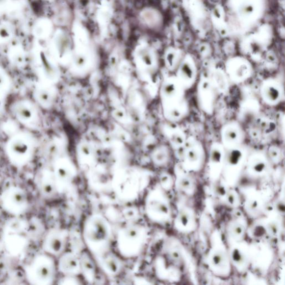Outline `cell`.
Wrapping results in <instances>:
<instances>
[{
	"label": "cell",
	"instance_id": "46",
	"mask_svg": "<svg viewBox=\"0 0 285 285\" xmlns=\"http://www.w3.org/2000/svg\"><path fill=\"white\" fill-rule=\"evenodd\" d=\"M39 96V98L41 101L46 102L48 99V95L45 92H40Z\"/></svg>",
	"mask_w": 285,
	"mask_h": 285
},
{
	"label": "cell",
	"instance_id": "42",
	"mask_svg": "<svg viewBox=\"0 0 285 285\" xmlns=\"http://www.w3.org/2000/svg\"><path fill=\"white\" fill-rule=\"evenodd\" d=\"M266 227L268 235L271 236H276L280 231V226L275 221H270L267 223Z\"/></svg>",
	"mask_w": 285,
	"mask_h": 285
},
{
	"label": "cell",
	"instance_id": "26",
	"mask_svg": "<svg viewBox=\"0 0 285 285\" xmlns=\"http://www.w3.org/2000/svg\"><path fill=\"white\" fill-rule=\"evenodd\" d=\"M37 184L42 195L47 198H54L59 194L54 174L42 175Z\"/></svg>",
	"mask_w": 285,
	"mask_h": 285
},
{
	"label": "cell",
	"instance_id": "10",
	"mask_svg": "<svg viewBox=\"0 0 285 285\" xmlns=\"http://www.w3.org/2000/svg\"><path fill=\"white\" fill-rule=\"evenodd\" d=\"M220 143L227 150L244 146L247 133L238 120H230L224 124L220 130Z\"/></svg>",
	"mask_w": 285,
	"mask_h": 285
},
{
	"label": "cell",
	"instance_id": "7",
	"mask_svg": "<svg viewBox=\"0 0 285 285\" xmlns=\"http://www.w3.org/2000/svg\"><path fill=\"white\" fill-rule=\"evenodd\" d=\"M180 164L187 171H197L201 169L205 163L206 153L204 145L197 138L188 137L180 149Z\"/></svg>",
	"mask_w": 285,
	"mask_h": 285
},
{
	"label": "cell",
	"instance_id": "31",
	"mask_svg": "<svg viewBox=\"0 0 285 285\" xmlns=\"http://www.w3.org/2000/svg\"><path fill=\"white\" fill-rule=\"evenodd\" d=\"M228 233L229 237L234 240L241 241L245 233V226L240 221H232L228 225Z\"/></svg>",
	"mask_w": 285,
	"mask_h": 285
},
{
	"label": "cell",
	"instance_id": "38",
	"mask_svg": "<svg viewBox=\"0 0 285 285\" xmlns=\"http://www.w3.org/2000/svg\"><path fill=\"white\" fill-rule=\"evenodd\" d=\"M173 185V179L171 175L167 173H163L160 176V186L165 191L171 189Z\"/></svg>",
	"mask_w": 285,
	"mask_h": 285
},
{
	"label": "cell",
	"instance_id": "45",
	"mask_svg": "<svg viewBox=\"0 0 285 285\" xmlns=\"http://www.w3.org/2000/svg\"><path fill=\"white\" fill-rule=\"evenodd\" d=\"M277 210L280 212V214H283L284 212V203L282 202H278L276 204V207Z\"/></svg>",
	"mask_w": 285,
	"mask_h": 285
},
{
	"label": "cell",
	"instance_id": "48",
	"mask_svg": "<svg viewBox=\"0 0 285 285\" xmlns=\"http://www.w3.org/2000/svg\"><path fill=\"white\" fill-rule=\"evenodd\" d=\"M4 83V78L1 74H0V86H2Z\"/></svg>",
	"mask_w": 285,
	"mask_h": 285
},
{
	"label": "cell",
	"instance_id": "16",
	"mask_svg": "<svg viewBox=\"0 0 285 285\" xmlns=\"http://www.w3.org/2000/svg\"><path fill=\"white\" fill-rule=\"evenodd\" d=\"M175 73L174 75L186 90L191 89L198 81L197 66L192 59L183 60Z\"/></svg>",
	"mask_w": 285,
	"mask_h": 285
},
{
	"label": "cell",
	"instance_id": "6",
	"mask_svg": "<svg viewBox=\"0 0 285 285\" xmlns=\"http://www.w3.org/2000/svg\"><path fill=\"white\" fill-rule=\"evenodd\" d=\"M58 271L57 263L48 254L36 257L28 267V280L33 284H50L56 280Z\"/></svg>",
	"mask_w": 285,
	"mask_h": 285
},
{
	"label": "cell",
	"instance_id": "14",
	"mask_svg": "<svg viewBox=\"0 0 285 285\" xmlns=\"http://www.w3.org/2000/svg\"><path fill=\"white\" fill-rule=\"evenodd\" d=\"M231 83L241 84L249 80L253 74L252 65L247 60L236 59L230 60L224 68Z\"/></svg>",
	"mask_w": 285,
	"mask_h": 285
},
{
	"label": "cell",
	"instance_id": "44",
	"mask_svg": "<svg viewBox=\"0 0 285 285\" xmlns=\"http://www.w3.org/2000/svg\"><path fill=\"white\" fill-rule=\"evenodd\" d=\"M11 32L8 27L2 25L0 26V38L6 39L10 37Z\"/></svg>",
	"mask_w": 285,
	"mask_h": 285
},
{
	"label": "cell",
	"instance_id": "22",
	"mask_svg": "<svg viewBox=\"0 0 285 285\" xmlns=\"http://www.w3.org/2000/svg\"><path fill=\"white\" fill-rule=\"evenodd\" d=\"M202 76L209 78L220 95H225L229 92L231 83L224 69L219 68H212L208 73Z\"/></svg>",
	"mask_w": 285,
	"mask_h": 285
},
{
	"label": "cell",
	"instance_id": "29",
	"mask_svg": "<svg viewBox=\"0 0 285 285\" xmlns=\"http://www.w3.org/2000/svg\"><path fill=\"white\" fill-rule=\"evenodd\" d=\"M195 217L192 211L187 209L180 210L175 219V224L179 229H189L195 224Z\"/></svg>",
	"mask_w": 285,
	"mask_h": 285
},
{
	"label": "cell",
	"instance_id": "27",
	"mask_svg": "<svg viewBox=\"0 0 285 285\" xmlns=\"http://www.w3.org/2000/svg\"><path fill=\"white\" fill-rule=\"evenodd\" d=\"M210 263L216 272L225 274L229 268L227 254L222 250H214L210 254Z\"/></svg>",
	"mask_w": 285,
	"mask_h": 285
},
{
	"label": "cell",
	"instance_id": "41",
	"mask_svg": "<svg viewBox=\"0 0 285 285\" xmlns=\"http://www.w3.org/2000/svg\"><path fill=\"white\" fill-rule=\"evenodd\" d=\"M252 234L254 237L257 238H262L268 235L266 225L264 224H257L254 226L252 230Z\"/></svg>",
	"mask_w": 285,
	"mask_h": 285
},
{
	"label": "cell",
	"instance_id": "19",
	"mask_svg": "<svg viewBox=\"0 0 285 285\" xmlns=\"http://www.w3.org/2000/svg\"><path fill=\"white\" fill-rule=\"evenodd\" d=\"M270 163L266 151L256 150L252 151L250 154H248L245 167L248 173L259 176L268 171Z\"/></svg>",
	"mask_w": 285,
	"mask_h": 285
},
{
	"label": "cell",
	"instance_id": "1",
	"mask_svg": "<svg viewBox=\"0 0 285 285\" xmlns=\"http://www.w3.org/2000/svg\"><path fill=\"white\" fill-rule=\"evenodd\" d=\"M81 236L85 247L94 257L112 250L114 241L113 228L108 218L101 214H92L85 218Z\"/></svg>",
	"mask_w": 285,
	"mask_h": 285
},
{
	"label": "cell",
	"instance_id": "32",
	"mask_svg": "<svg viewBox=\"0 0 285 285\" xmlns=\"http://www.w3.org/2000/svg\"><path fill=\"white\" fill-rule=\"evenodd\" d=\"M171 159L170 149L163 145L157 150L153 157V161L157 166H163L167 165Z\"/></svg>",
	"mask_w": 285,
	"mask_h": 285
},
{
	"label": "cell",
	"instance_id": "43",
	"mask_svg": "<svg viewBox=\"0 0 285 285\" xmlns=\"http://www.w3.org/2000/svg\"><path fill=\"white\" fill-rule=\"evenodd\" d=\"M17 113V114L19 115V116L23 119H30L32 117V112L31 110L24 106L18 108Z\"/></svg>",
	"mask_w": 285,
	"mask_h": 285
},
{
	"label": "cell",
	"instance_id": "11",
	"mask_svg": "<svg viewBox=\"0 0 285 285\" xmlns=\"http://www.w3.org/2000/svg\"><path fill=\"white\" fill-rule=\"evenodd\" d=\"M259 94L264 104L270 107L277 106L284 100L283 83L276 77H266L260 84Z\"/></svg>",
	"mask_w": 285,
	"mask_h": 285
},
{
	"label": "cell",
	"instance_id": "33",
	"mask_svg": "<svg viewBox=\"0 0 285 285\" xmlns=\"http://www.w3.org/2000/svg\"><path fill=\"white\" fill-rule=\"evenodd\" d=\"M185 169L184 174H182L178 177L177 185L180 190L186 192H191L195 187V184L193 178L189 175L185 173Z\"/></svg>",
	"mask_w": 285,
	"mask_h": 285
},
{
	"label": "cell",
	"instance_id": "20",
	"mask_svg": "<svg viewBox=\"0 0 285 285\" xmlns=\"http://www.w3.org/2000/svg\"><path fill=\"white\" fill-rule=\"evenodd\" d=\"M81 277L84 281L94 283L98 274V267L95 260L87 249L80 253Z\"/></svg>",
	"mask_w": 285,
	"mask_h": 285
},
{
	"label": "cell",
	"instance_id": "25",
	"mask_svg": "<svg viewBox=\"0 0 285 285\" xmlns=\"http://www.w3.org/2000/svg\"><path fill=\"white\" fill-rule=\"evenodd\" d=\"M169 123V125L167 126V137L171 147L178 151L183 147L188 136L183 128L177 123Z\"/></svg>",
	"mask_w": 285,
	"mask_h": 285
},
{
	"label": "cell",
	"instance_id": "15",
	"mask_svg": "<svg viewBox=\"0 0 285 285\" xmlns=\"http://www.w3.org/2000/svg\"><path fill=\"white\" fill-rule=\"evenodd\" d=\"M98 269L108 277L113 278L120 275L124 268L123 259L113 250L103 255L94 257Z\"/></svg>",
	"mask_w": 285,
	"mask_h": 285
},
{
	"label": "cell",
	"instance_id": "21",
	"mask_svg": "<svg viewBox=\"0 0 285 285\" xmlns=\"http://www.w3.org/2000/svg\"><path fill=\"white\" fill-rule=\"evenodd\" d=\"M59 193L67 191L76 177V172L71 166H58L54 173Z\"/></svg>",
	"mask_w": 285,
	"mask_h": 285
},
{
	"label": "cell",
	"instance_id": "23",
	"mask_svg": "<svg viewBox=\"0 0 285 285\" xmlns=\"http://www.w3.org/2000/svg\"><path fill=\"white\" fill-rule=\"evenodd\" d=\"M226 149L220 142L211 145L209 153V167L211 171L220 173L222 171Z\"/></svg>",
	"mask_w": 285,
	"mask_h": 285
},
{
	"label": "cell",
	"instance_id": "18",
	"mask_svg": "<svg viewBox=\"0 0 285 285\" xmlns=\"http://www.w3.org/2000/svg\"><path fill=\"white\" fill-rule=\"evenodd\" d=\"M247 156L245 145L239 148L226 149L222 171L225 173L238 174L245 167Z\"/></svg>",
	"mask_w": 285,
	"mask_h": 285
},
{
	"label": "cell",
	"instance_id": "39",
	"mask_svg": "<svg viewBox=\"0 0 285 285\" xmlns=\"http://www.w3.org/2000/svg\"><path fill=\"white\" fill-rule=\"evenodd\" d=\"M225 198L228 205L232 206V207H236L239 205L240 199L237 192L228 190Z\"/></svg>",
	"mask_w": 285,
	"mask_h": 285
},
{
	"label": "cell",
	"instance_id": "28",
	"mask_svg": "<svg viewBox=\"0 0 285 285\" xmlns=\"http://www.w3.org/2000/svg\"><path fill=\"white\" fill-rule=\"evenodd\" d=\"M230 254L232 263L240 270L246 269L250 263V254L246 247L236 246L232 248Z\"/></svg>",
	"mask_w": 285,
	"mask_h": 285
},
{
	"label": "cell",
	"instance_id": "30",
	"mask_svg": "<svg viewBox=\"0 0 285 285\" xmlns=\"http://www.w3.org/2000/svg\"><path fill=\"white\" fill-rule=\"evenodd\" d=\"M27 230L30 236L33 239H39L45 232L43 223L38 218H34L30 220L27 224Z\"/></svg>",
	"mask_w": 285,
	"mask_h": 285
},
{
	"label": "cell",
	"instance_id": "3",
	"mask_svg": "<svg viewBox=\"0 0 285 285\" xmlns=\"http://www.w3.org/2000/svg\"><path fill=\"white\" fill-rule=\"evenodd\" d=\"M186 90L175 76L167 77L162 88L164 111L169 122H182L189 116L190 105L186 98Z\"/></svg>",
	"mask_w": 285,
	"mask_h": 285
},
{
	"label": "cell",
	"instance_id": "37",
	"mask_svg": "<svg viewBox=\"0 0 285 285\" xmlns=\"http://www.w3.org/2000/svg\"><path fill=\"white\" fill-rule=\"evenodd\" d=\"M11 148L14 153L19 156L25 154L28 150L27 144L21 141H14Z\"/></svg>",
	"mask_w": 285,
	"mask_h": 285
},
{
	"label": "cell",
	"instance_id": "35",
	"mask_svg": "<svg viewBox=\"0 0 285 285\" xmlns=\"http://www.w3.org/2000/svg\"><path fill=\"white\" fill-rule=\"evenodd\" d=\"M245 207L248 214L253 216L261 214L263 209L258 200L253 198L247 200Z\"/></svg>",
	"mask_w": 285,
	"mask_h": 285
},
{
	"label": "cell",
	"instance_id": "4",
	"mask_svg": "<svg viewBox=\"0 0 285 285\" xmlns=\"http://www.w3.org/2000/svg\"><path fill=\"white\" fill-rule=\"evenodd\" d=\"M149 182L142 174L125 171L115 174L111 184L115 195L121 201L133 203L144 195L149 188Z\"/></svg>",
	"mask_w": 285,
	"mask_h": 285
},
{
	"label": "cell",
	"instance_id": "34",
	"mask_svg": "<svg viewBox=\"0 0 285 285\" xmlns=\"http://www.w3.org/2000/svg\"><path fill=\"white\" fill-rule=\"evenodd\" d=\"M266 153L270 162L278 164L281 162L283 158V152L282 149L278 145L272 144L270 145Z\"/></svg>",
	"mask_w": 285,
	"mask_h": 285
},
{
	"label": "cell",
	"instance_id": "36",
	"mask_svg": "<svg viewBox=\"0 0 285 285\" xmlns=\"http://www.w3.org/2000/svg\"><path fill=\"white\" fill-rule=\"evenodd\" d=\"M140 213L138 209L133 206L126 207L122 210V216L127 222L138 221Z\"/></svg>",
	"mask_w": 285,
	"mask_h": 285
},
{
	"label": "cell",
	"instance_id": "2",
	"mask_svg": "<svg viewBox=\"0 0 285 285\" xmlns=\"http://www.w3.org/2000/svg\"><path fill=\"white\" fill-rule=\"evenodd\" d=\"M148 227L139 221L127 222L114 235L117 253L123 259H134L144 251L149 239Z\"/></svg>",
	"mask_w": 285,
	"mask_h": 285
},
{
	"label": "cell",
	"instance_id": "5",
	"mask_svg": "<svg viewBox=\"0 0 285 285\" xmlns=\"http://www.w3.org/2000/svg\"><path fill=\"white\" fill-rule=\"evenodd\" d=\"M143 210L149 221L165 224L171 217V208L165 191L161 186L148 188L144 195Z\"/></svg>",
	"mask_w": 285,
	"mask_h": 285
},
{
	"label": "cell",
	"instance_id": "24",
	"mask_svg": "<svg viewBox=\"0 0 285 285\" xmlns=\"http://www.w3.org/2000/svg\"><path fill=\"white\" fill-rule=\"evenodd\" d=\"M260 106L255 99H247L242 102L238 113V120L241 124L249 123L253 119L259 116Z\"/></svg>",
	"mask_w": 285,
	"mask_h": 285
},
{
	"label": "cell",
	"instance_id": "40",
	"mask_svg": "<svg viewBox=\"0 0 285 285\" xmlns=\"http://www.w3.org/2000/svg\"><path fill=\"white\" fill-rule=\"evenodd\" d=\"M227 191L226 186L222 183H217L214 185V194L218 197H225Z\"/></svg>",
	"mask_w": 285,
	"mask_h": 285
},
{
	"label": "cell",
	"instance_id": "47",
	"mask_svg": "<svg viewBox=\"0 0 285 285\" xmlns=\"http://www.w3.org/2000/svg\"><path fill=\"white\" fill-rule=\"evenodd\" d=\"M8 0H0V6L4 5L8 2Z\"/></svg>",
	"mask_w": 285,
	"mask_h": 285
},
{
	"label": "cell",
	"instance_id": "9",
	"mask_svg": "<svg viewBox=\"0 0 285 285\" xmlns=\"http://www.w3.org/2000/svg\"><path fill=\"white\" fill-rule=\"evenodd\" d=\"M196 97L198 105L206 114L214 113L220 94L208 77L201 76L197 83Z\"/></svg>",
	"mask_w": 285,
	"mask_h": 285
},
{
	"label": "cell",
	"instance_id": "12",
	"mask_svg": "<svg viewBox=\"0 0 285 285\" xmlns=\"http://www.w3.org/2000/svg\"><path fill=\"white\" fill-rule=\"evenodd\" d=\"M70 234L64 228H53L45 236L44 250L53 257H59L66 251L69 245Z\"/></svg>",
	"mask_w": 285,
	"mask_h": 285
},
{
	"label": "cell",
	"instance_id": "8",
	"mask_svg": "<svg viewBox=\"0 0 285 285\" xmlns=\"http://www.w3.org/2000/svg\"><path fill=\"white\" fill-rule=\"evenodd\" d=\"M277 124L274 120L258 116L248 123L247 136L254 142L269 143L274 139L277 132Z\"/></svg>",
	"mask_w": 285,
	"mask_h": 285
},
{
	"label": "cell",
	"instance_id": "17",
	"mask_svg": "<svg viewBox=\"0 0 285 285\" xmlns=\"http://www.w3.org/2000/svg\"><path fill=\"white\" fill-rule=\"evenodd\" d=\"M57 265L63 276L81 277L80 254L66 250L58 257Z\"/></svg>",
	"mask_w": 285,
	"mask_h": 285
},
{
	"label": "cell",
	"instance_id": "13",
	"mask_svg": "<svg viewBox=\"0 0 285 285\" xmlns=\"http://www.w3.org/2000/svg\"><path fill=\"white\" fill-rule=\"evenodd\" d=\"M2 199L5 208L12 214L21 215L27 209V193L19 187H10L4 192Z\"/></svg>",
	"mask_w": 285,
	"mask_h": 285
}]
</instances>
